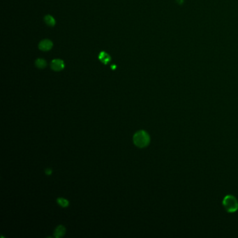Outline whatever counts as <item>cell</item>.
<instances>
[{"instance_id":"5b68a950","label":"cell","mask_w":238,"mask_h":238,"mask_svg":"<svg viewBox=\"0 0 238 238\" xmlns=\"http://www.w3.org/2000/svg\"><path fill=\"white\" fill-rule=\"evenodd\" d=\"M99 59L102 63L104 64H107L111 61V56H110L107 53L104 52V51H102L101 53H100L99 55Z\"/></svg>"},{"instance_id":"3957f363","label":"cell","mask_w":238,"mask_h":238,"mask_svg":"<svg viewBox=\"0 0 238 238\" xmlns=\"http://www.w3.org/2000/svg\"><path fill=\"white\" fill-rule=\"evenodd\" d=\"M50 67L55 71H60L64 68V61L60 59L53 60L50 64Z\"/></svg>"},{"instance_id":"ba28073f","label":"cell","mask_w":238,"mask_h":238,"mask_svg":"<svg viewBox=\"0 0 238 238\" xmlns=\"http://www.w3.org/2000/svg\"><path fill=\"white\" fill-rule=\"evenodd\" d=\"M35 65L38 68H44L47 66V63H46V61L45 60L39 58L36 60Z\"/></svg>"},{"instance_id":"8992f818","label":"cell","mask_w":238,"mask_h":238,"mask_svg":"<svg viewBox=\"0 0 238 238\" xmlns=\"http://www.w3.org/2000/svg\"><path fill=\"white\" fill-rule=\"evenodd\" d=\"M65 232L66 229L63 226H59L55 230V237L57 238L62 237L65 234Z\"/></svg>"},{"instance_id":"277c9868","label":"cell","mask_w":238,"mask_h":238,"mask_svg":"<svg viewBox=\"0 0 238 238\" xmlns=\"http://www.w3.org/2000/svg\"><path fill=\"white\" fill-rule=\"evenodd\" d=\"M53 43L50 40L44 39L42 40L38 44V48L42 51H48L53 48Z\"/></svg>"},{"instance_id":"7a4b0ae2","label":"cell","mask_w":238,"mask_h":238,"mask_svg":"<svg viewBox=\"0 0 238 238\" xmlns=\"http://www.w3.org/2000/svg\"><path fill=\"white\" fill-rule=\"evenodd\" d=\"M223 205L228 212H236L238 209V202L233 196L228 195L223 200Z\"/></svg>"},{"instance_id":"30bf717a","label":"cell","mask_w":238,"mask_h":238,"mask_svg":"<svg viewBox=\"0 0 238 238\" xmlns=\"http://www.w3.org/2000/svg\"><path fill=\"white\" fill-rule=\"evenodd\" d=\"M45 173L47 174V175H50V174L52 173V170H51V169H47V170H45Z\"/></svg>"},{"instance_id":"52a82bcc","label":"cell","mask_w":238,"mask_h":238,"mask_svg":"<svg viewBox=\"0 0 238 238\" xmlns=\"http://www.w3.org/2000/svg\"><path fill=\"white\" fill-rule=\"evenodd\" d=\"M44 21L45 22V24L48 25L50 27H53L55 26L56 24V21L54 18L50 15H48L45 16L44 18Z\"/></svg>"},{"instance_id":"6da1fadb","label":"cell","mask_w":238,"mask_h":238,"mask_svg":"<svg viewBox=\"0 0 238 238\" xmlns=\"http://www.w3.org/2000/svg\"><path fill=\"white\" fill-rule=\"evenodd\" d=\"M150 142V135L145 131H139L134 135V142L138 147L143 148L147 147Z\"/></svg>"},{"instance_id":"9c48e42d","label":"cell","mask_w":238,"mask_h":238,"mask_svg":"<svg viewBox=\"0 0 238 238\" xmlns=\"http://www.w3.org/2000/svg\"><path fill=\"white\" fill-rule=\"evenodd\" d=\"M57 203L60 205V206L63 207H67L68 205V201H67V200H66L64 198H60L57 200Z\"/></svg>"}]
</instances>
